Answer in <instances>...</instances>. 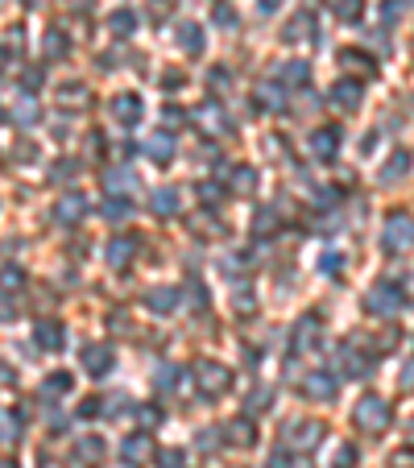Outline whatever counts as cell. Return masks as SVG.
<instances>
[{
	"label": "cell",
	"mask_w": 414,
	"mask_h": 468,
	"mask_svg": "<svg viewBox=\"0 0 414 468\" xmlns=\"http://www.w3.org/2000/svg\"><path fill=\"white\" fill-rule=\"evenodd\" d=\"M352 423H357L361 431H369V436H382V431L394 423V406H390L382 394H365V398L352 406Z\"/></svg>",
	"instance_id": "6da1fadb"
},
{
	"label": "cell",
	"mask_w": 414,
	"mask_h": 468,
	"mask_svg": "<svg viewBox=\"0 0 414 468\" xmlns=\"http://www.w3.org/2000/svg\"><path fill=\"white\" fill-rule=\"evenodd\" d=\"M195 390L203 398H220L232 390V369L220 361H195Z\"/></svg>",
	"instance_id": "7a4b0ae2"
},
{
	"label": "cell",
	"mask_w": 414,
	"mask_h": 468,
	"mask_svg": "<svg viewBox=\"0 0 414 468\" xmlns=\"http://www.w3.org/2000/svg\"><path fill=\"white\" fill-rule=\"evenodd\" d=\"M414 245V220L406 212H390L382 224V249L386 253H406Z\"/></svg>",
	"instance_id": "3957f363"
},
{
	"label": "cell",
	"mask_w": 414,
	"mask_h": 468,
	"mask_svg": "<svg viewBox=\"0 0 414 468\" xmlns=\"http://www.w3.org/2000/svg\"><path fill=\"white\" fill-rule=\"evenodd\" d=\"M406 307V294L394 286V282H377L373 290H369V299H365V311L369 315H398Z\"/></svg>",
	"instance_id": "277c9868"
},
{
	"label": "cell",
	"mask_w": 414,
	"mask_h": 468,
	"mask_svg": "<svg viewBox=\"0 0 414 468\" xmlns=\"http://www.w3.org/2000/svg\"><path fill=\"white\" fill-rule=\"evenodd\" d=\"M319 440H323V427L319 423H290V431L282 436V444L290 452H315Z\"/></svg>",
	"instance_id": "5b68a950"
},
{
	"label": "cell",
	"mask_w": 414,
	"mask_h": 468,
	"mask_svg": "<svg viewBox=\"0 0 414 468\" xmlns=\"http://www.w3.org/2000/svg\"><path fill=\"white\" fill-rule=\"evenodd\" d=\"M50 216H54V224L75 228V224H83V216H87V199L70 191V195H62V199L54 203V212H50Z\"/></svg>",
	"instance_id": "8992f818"
},
{
	"label": "cell",
	"mask_w": 414,
	"mask_h": 468,
	"mask_svg": "<svg viewBox=\"0 0 414 468\" xmlns=\"http://www.w3.org/2000/svg\"><path fill=\"white\" fill-rule=\"evenodd\" d=\"M336 373H340V377H365V373H369L365 353H361L357 344H340V348H336Z\"/></svg>",
	"instance_id": "52a82bcc"
},
{
	"label": "cell",
	"mask_w": 414,
	"mask_h": 468,
	"mask_svg": "<svg viewBox=\"0 0 414 468\" xmlns=\"http://www.w3.org/2000/svg\"><path fill=\"white\" fill-rule=\"evenodd\" d=\"M340 137H344V133H340L336 124H323V129H315V133H311V141H307V145H311V153H315L319 162H332V158H336V149H340Z\"/></svg>",
	"instance_id": "ba28073f"
},
{
	"label": "cell",
	"mask_w": 414,
	"mask_h": 468,
	"mask_svg": "<svg viewBox=\"0 0 414 468\" xmlns=\"http://www.w3.org/2000/svg\"><path fill=\"white\" fill-rule=\"evenodd\" d=\"M133 257H137V236L116 232V236L108 241V265H112V270H129Z\"/></svg>",
	"instance_id": "9c48e42d"
},
{
	"label": "cell",
	"mask_w": 414,
	"mask_h": 468,
	"mask_svg": "<svg viewBox=\"0 0 414 468\" xmlns=\"http://www.w3.org/2000/svg\"><path fill=\"white\" fill-rule=\"evenodd\" d=\"M79 361H83V369H87L91 377H104V373L112 369V348H108V344H83V348H79Z\"/></svg>",
	"instance_id": "30bf717a"
},
{
	"label": "cell",
	"mask_w": 414,
	"mask_h": 468,
	"mask_svg": "<svg viewBox=\"0 0 414 468\" xmlns=\"http://www.w3.org/2000/svg\"><path fill=\"white\" fill-rule=\"evenodd\" d=\"M303 394H307V398H315V402H332V398H336V373H328V369L307 373Z\"/></svg>",
	"instance_id": "8fae6325"
},
{
	"label": "cell",
	"mask_w": 414,
	"mask_h": 468,
	"mask_svg": "<svg viewBox=\"0 0 414 468\" xmlns=\"http://www.w3.org/2000/svg\"><path fill=\"white\" fill-rule=\"evenodd\" d=\"M108 112H112L116 124H137V120H141V100H137L133 91H120V95H112Z\"/></svg>",
	"instance_id": "7c38bea8"
},
{
	"label": "cell",
	"mask_w": 414,
	"mask_h": 468,
	"mask_svg": "<svg viewBox=\"0 0 414 468\" xmlns=\"http://www.w3.org/2000/svg\"><path fill=\"white\" fill-rule=\"evenodd\" d=\"M104 456H108V444H104L100 436H83V440L75 444V460H79L83 468L104 465Z\"/></svg>",
	"instance_id": "4fadbf2b"
},
{
	"label": "cell",
	"mask_w": 414,
	"mask_h": 468,
	"mask_svg": "<svg viewBox=\"0 0 414 468\" xmlns=\"http://www.w3.org/2000/svg\"><path fill=\"white\" fill-rule=\"evenodd\" d=\"M178 294H182V290H174V286H153V290H145V307H149L153 315H174Z\"/></svg>",
	"instance_id": "5bb4252c"
},
{
	"label": "cell",
	"mask_w": 414,
	"mask_h": 468,
	"mask_svg": "<svg viewBox=\"0 0 414 468\" xmlns=\"http://www.w3.org/2000/svg\"><path fill=\"white\" fill-rule=\"evenodd\" d=\"M224 436H228L232 448H253V444H257V423H253L249 415H241V419H232V423L224 427Z\"/></svg>",
	"instance_id": "9a60e30c"
},
{
	"label": "cell",
	"mask_w": 414,
	"mask_h": 468,
	"mask_svg": "<svg viewBox=\"0 0 414 468\" xmlns=\"http://www.w3.org/2000/svg\"><path fill=\"white\" fill-rule=\"evenodd\" d=\"M195 120H199V129H203V133H211V137H216V133H228V116H224V112H220V104H211V100L195 108Z\"/></svg>",
	"instance_id": "2e32d148"
},
{
	"label": "cell",
	"mask_w": 414,
	"mask_h": 468,
	"mask_svg": "<svg viewBox=\"0 0 414 468\" xmlns=\"http://www.w3.org/2000/svg\"><path fill=\"white\" fill-rule=\"evenodd\" d=\"M332 104L344 108V112H357V108H361V83H357V79H340V83L332 87Z\"/></svg>",
	"instance_id": "e0dca14e"
},
{
	"label": "cell",
	"mask_w": 414,
	"mask_h": 468,
	"mask_svg": "<svg viewBox=\"0 0 414 468\" xmlns=\"http://www.w3.org/2000/svg\"><path fill=\"white\" fill-rule=\"evenodd\" d=\"M145 153H149V162H170V158H174V133H170V129H158V133H149V141H145Z\"/></svg>",
	"instance_id": "ac0fdd59"
},
{
	"label": "cell",
	"mask_w": 414,
	"mask_h": 468,
	"mask_svg": "<svg viewBox=\"0 0 414 468\" xmlns=\"http://www.w3.org/2000/svg\"><path fill=\"white\" fill-rule=\"evenodd\" d=\"M228 187H232V195L249 199V195L257 191V170H253V166H232V170H228Z\"/></svg>",
	"instance_id": "d6986e66"
},
{
	"label": "cell",
	"mask_w": 414,
	"mask_h": 468,
	"mask_svg": "<svg viewBox=\"0 0 414 468\" xmlns=\"http://www.w3.org/2000/svg\"><path fill=\"white\" fill-rule=\"evenodd\" d=\"M33 340H37V348H46V353H58V348H62V324H54V319H37V328H33Z\"/></svg>",
	"instance_id": "ffe728a7"
},
{
	"label": "cell",
	"mask_w": 414,
	"mask_h": 468,
	"mask_svg": "<svg viewBox=\"0 0 414 468\" xmlns=\"http://www.w3.org/2000/svg\"><path fill=\"white\" fill-rule=\"evenodd\" d=\"M104 187H108L112 195H129V191L137 187V174H133L129 166H112V170H104Z\"/></svg>",
	"instance_id": "44dd1931"
},
{
	"label": "cell",
	"mask_w": 414,
	"mask_h": 468,
	"mask_svg": "<svg viewBox=\"0 0 414 468\" xmlns=\"http://www.w3.org/2000/svg\"><path fill=\"white\" fill-rule=\"evenodd\" d=\"M178 207H182V203H178V191H174V187H158V191L149 195V212H153V216H162V220H166V216H174Z\"/></svg>",
	"instance_id": "7402d4cb"
},
{
	"label": "cell",
	"mask_w": 414,
	"mask_h": 468,
	"mask_svg": "<svg viewBox=\"0 0 414 468\" xmlns=\"http://www.w3.org/2000/svg\"><path fill=\"white\" fill-rule=\"evenodd\" d=\"M41 116V108H37V100L33 95H17V104H12V112H8V120L17 124V129H25V124H33Z\"/></svg>",
	"instance_id": "603a6c76"
},
{
	"label": "cell",
	"mask_w": 414,
	"mask_h": 468,
	"mask_svg": "<svg viewBox=\"0 0 414 468\" xmlns=\"http://www.w3.org/2000/svg\"><path fill=\"white\" fill-rule=\"evenodd\" d=\"M120 452H124V460H129V465H145L153 448H149V436H145V431H137V436H129V440L120 444Z\"/></svg>",
	"instance_id": "cb8c5ba5"
},
{
	"label": "cell",
	"mask_w": 414,
	"mask_h": 468,
	"mask_svg": "<svg viewBox=\"0 0 414 468\" xmlns=\"http://www.w3.org/2000/svg\"><path fill=\"white\" fill-rule=\"evenodd\" d=\"M286 41H303V37H315V21H311V12H299L290 25H286V33H282Z\"/></svg>",
	"instance_id": "d4e9b609"
},
{
	"label": "cell",
	"mask_w": 414,
	"mask_h": 468,
	"mask_svg": "<svg viewBox=\"0 0 414 468\" xmlns=\"http://www.w3.org/2000/svg\"><path fill=\"white\" fill-rule=\"evenodd\" d=\"M66 50H70V41H66L62 29H50V33L41 37V54H46V58H66Z\"/></svg>",
	"instance_id": "484cf974"
},
{
	"label": "cell",
	"mask_w": 414,
	"mask_h": 468,
	"mask_svg": "<svg viewBox=\"0 0 414 468\" xmlns=\"http://www.w3.org/2000/svg\"><path fill=\"white\" fill-rule=\"evenodd\" d=\"M278 79H282V87H303V83L311 79V66H307V62H286V66L278 71Z\"/></svg>",
	"instance_id": "4316f807"
},
{
	"label": "cell",
	"mask_w": 414,
	"mask_h": 468,
	"mask_svg": "<svg viewBox=\"0 0 414 468\" xmlns=\"http://www.w3.org/2000/svg\"><path fill=\"white\" fill-rule=\"evenodd\" d=\"M315 340H319V319H315V315H307V319L294 328V348L303 353V348H311Z\"/></svg>",
	"instance_id": "83f0119b"
},
{
	"label": "cell",
	"mask_w": 414,
	"mask_h": 468,
	"mask_svg": "<svg viewBox=\"0 0 414 468\" xmlns=\"http://www.w3.org/2000/svg\"><path fill=\"white\" fill-rule=\"evenodd\" d=\"M178 46H182L191 58L203 54V29H199V25H182V29H178Z\"/></svg>",
	"instance_id": "f1b7e54d"
},
{
	"label": "cell",
	"mask_w": 414,
	"mask_h": 468,
	"mask_svg": "<svg viewBox=\"0 0 414 468\" xmlns=\"http://www.w3.org/2000/svg\"><path fill=\"white\" fill-rule=\"evenodd\" d=\"M406 170H411V153H406V149H398V153L386 162V170H382V182H398Z\"/></svg>",
	"instance_id": "f546056e"
},
{
	"label": "cell",
	"mask_w": 414,
	"mask_h": 468,
	"mask_svg": "<svg viewBox=\"0 0 414 468\" xmlns=\"http://www.w3.org/2000/svg\"><path fill=\"white\" fill-rule=\"evenodd\" d=\"M108 29H112V33H116V37H129V33H133V29H137V17H133V12H129V8H116V12H112V17H108Z\"/></svg>",
	"instance_id": "4dcf8cb0"
},
{
	"label": "cell",
	"mask_w": 414,
	"mask_h": 468,
	"mask_svg": "<svg viewBox=\"0 0 414 468\" xmlns=\"http://www.w3.org/2000/svg\"><path fill=\"white\" fill-rule=\"evenodd\" d=\"M54 95L62 100V108H79V104H87V87H83V83H62Z\"/></svg>",
	"instance_id": "1f68e13d"
},
{
	"label": "cell",
	"mask_w": 414,
	"mask_h": 468,
	"mask_svg": "<svg viewBox=\"0 0 414 468\" xmlns=\"http://www.w3.org/2000/svg\"><path fill=\"white\" fill-rule=\"evenodd\" d=\"M70 386H75V382H70V373H54V377H46V382H41V394L54 402V398L70 394Z\"/></svg>",
	"instance_id": "d6a6232c"
},
{
	"label": "cell",
	"mask_w": 414,
	"mask_h": 468,
	"mask_svg": "<svg viewBox=\"0 0 414 468\" xmlns=\"http://www.w3.org/2000/svg\"><path fill=\"white\" fill-rule=\"evenodd\" d=\"M253 232H257V236H274V232H278V212H274V207H261V212L253 216Z\"/></svg>",
	"instance_id": "836d02e7"
},
{
	"label": "cell",
	"mask_w": 414,
	"mask_h": 468,
	"mask_svg": "<svg viewBox=\"0 0 414 468\" xmlns=\"http://www.w3.org/2000/svg\"><path fill=\"white\" fill-rule=\"evenodd\" d=\"M340 62H344V66H352V71H361V75H373V58H369L365 50H344V54H340Z\"/></svg>",
	"instance_id": "e575fe53"
},
{
	"label": "cell",
	"mask_w": 414,
	"mask_h": 468,
	"mask_svg": "<svg viewBox=\"0 0 414 468\" xmlns=\"http://www.w3.org/2000/svg\"><path fill=\"white\" fill-rule=\"evenodd\" d=\"M199 452H216V448H224L228 444V436H224V427H207V431H199Z\"/></svg>",
	"instance_id": "d590c367"
},
{
	"label": "cell",
	"mask_w": 414,
	"mask_h": 468,
	"mask_svg": "<svg viewBox=\"0 0 414 468\" xmlns=\"http://www.w3.org/2000/svg\"><path fill=\"white\" fill-rule=\"evenodd\" d=\"M274 406V394L270 390H253V398H245V415L253 411V415H261V411H270Z\"/></svg>",
	"instance_id": "8d00e7d4"
},
{
	"label": "cell",
	"mask_w": 414,
	"mask_h": 468,
	"mask_svg": "<svg viewBox=\"0 0 414 468\" xmlns=\"http://www.w3.org/2000/svg\"><path fill=\"white\" fill-rule=\"evenodd\" d=\"M211 17H216V25H224V29H232V25H236V8H232V4H216V8H211Z\"/></svg>",
	"instance_id": "74e56055"
},
{
	"label": "cell",
	"mask_w": 414,
	"mask_h": 468,
	"mask_svg": "<svg viewBox=\"0 0 414 468\" xmlns=\"http://www.w3.org/2000/svg\"><path fill=\"white\" fill-rule=\"evenodd\" d=\"M104 216H108V220H124V216H129V203H124V195L108 199V203H104Z\"/></svg>",
	"instance_id": "f35d334b"
},
{
	"label": "cell",
	"mask_w": 414,
	"mask_h": 468,
	"mask_svg": "<svg viewBox=\"0 0 414 468\" xmlns=\"http://www.w3.org/2000/svg\"><path fill=\"white\" fill-rule=\"evenodd\" d=\"M17 440H21V419H17V415H12V411H8V415H4V444H8V448H12V444H17Z\"/></svg>",
	"instance_id": "ab89813d"
},
{
	"label": "cell",
	"mask_w": 414,
	"mask_h": 468,
	"mask_svg": "<svg viewBox=\"0 0 414 468\" xmlns=\"http://www.w3.org/2000/svg\"><path fill=\"white\" fill-rule=\"evenodd\" d=\"M390 468H414V448H398V452H390Z\"/></svg>",
	"instance_id": "60d3db41"
},
{
	"label": "cell",
	"mask_w": 414,
	"mask_h": 468,
	"mask_svg": "<svg viewBox=\"0 0 414 468\" xmlns=\"http://www.w3.org/2000/svg\"><path fill=\"white\" fill-rule=\"evenodd\" d=\"M336 17H340V21H357V17H361V0H340V4H336Z\"/></svg>",
	"instance_id": "b9f144b4"
},
{
	"label": "cell",
	"mask_w": 414,
	"mask_h": 468,
	"mask_svg": "<svg viewBox=\"0 0 414 468\" xmlns=\"http://www.w3.org/2000/svg\"><path fill=\"white\" fill-rule=\"evenodd\" d=\"M261 100H265V108H282L286 104V87L278 91V87H261Z\"/></svg>",
	"instance_id": "7bdbcfd3"
},
{
	"label": "cell",
	"mask_w": 414,
	"mask_h": 468,
	"mask_svg": "<svg viewBox=\"0 0 414 468\" xmlns=\"http://www.w3.org/2000/svg\"><path fill=\"white\" fill-rule=\"evenodd\" d=\"M174 377H178V369H174V365H162V369H158V377H153V386H158V390H170V386H174Z\"/></svg>",
	"instance_id": "ee69618b"
},
{
	"label": "cell",
	"mask_w": 414,
	"mask_h": 468,
	"mask_svg": "<svg viewBox=\"0 0 414 468\" xmlns=\"http://www.w3.org/2000/svg\"><path fill=\"white\" fill-rule=\"evenodd\" d=\"M124 411H129L124 394H108V402H104V415H112V419H116V415H124Z\"/></svg>",
	"instance_id": "f6af8a7d"
},
{
	"label": "cell",
	"mask_w": 414,
	"mask_h": 468,
	"mask_svg": "<svg viewBox=\"0 0 414 468\" xmlns=\"http://www.w3.org/2000/svg\"><path fill=\"white\" fill-rule=\"evenodd\" d=\"M158 460H162V468H187V456H182L178 448H166Z\"/></svg>",
	"instance_id": "bcb514c9"
},
{
	"label": "cell",
	"mask_w": 414,
	"mask_h": 468,
	"mask_svg": "<svg viewBox=\"0 0 414 468\" xmlns=\"http://www.w3.org/2000/svg\"><path fill=\"white\" fill-rule=\"evenodd\" d=\"M75 174H79V162H58V170H54L50 178H54V182H66V178H75Z\"/></svg>",
	"instance_id": "7dc6e473"
},
{
	"label": "cell",
	"mask_w": 414,
	"mask_h": 468,
	"mask_svg": "<svg viewBox=\"0 0 414 468\" xmlns=\"http://www.w3.org/2000/svg\"><path fill=\"white\" fill-rule=\"evenodd\" d=\"M21 282H25V274L17 265H4V294H12V286H21Z\"/></svg>",
	"instance_id": "c3c4849f"
},
{
	"label": "cell",
	"mask_w": 414,
	"mask_h": 468,
	"mask_svg": "<svg viewBox=\"0 0 414 468\" xmlns=\"http://www.w3.org/2000/svg\"><path fill=\"white\" fill-rule=\"evenodd\" d=\"M336 468H357V448H348V444H344V448L336 452Z\"/></svg>",
	"instance_id": "681fc988"
},
{
	"label": "cell",
	"mask_w": 414,
	"mask_h": 468,
	"mask_svg": "<svg viewBox=\"0 0 414 468\" xmlns=\"http://www.w3.org/2000/svg\"><path fill=\"white\" fill-rule=\"evenodd\" d=\"M199 199H203V207H211V203H220V187H211V182H203V187H199Z\"/></svg>",
	"instance_id": "f907efd6"
},
{
	"label": "cell",
	"mask_w": 414,
	"mask_h": 468,
	"mask_svg": "<svg viewBox=\"0 0 414 468\" xmlns=\"http://www.w3.org/2000/svg\"><path fill=\"white\" fill-rule=\"evenodd\" d=\"M137 415H141V423H145V427H158V423H162V411H158V406H141Z\"/></svg>",
	"instance_id": "816d5d0a"
},
{
	"label": "cell",
	"mask_w": 414,
	"mask_h": 468,
	"mask_svg": "<svg viewBox=\"0 0 414 468\" xmlns=\"http://www.w3.org/2000/svg\"><path fill=\"white\" fill-rule=\"evenodd\" d=\"M270 468H290V448H286V444L270 456Z\"/></svg>",
	"instance_id": "f5cc1de1"
},
{
	"label": "cell",
	"mask_w": 414,
	"mask_h": 468,
	"mask_svg": "<svg viewBox=\"0 0 414 468\" xmlns=\"http://www.w3.org/2000/svg\"><path fill=\"white\" fill-rule=\"evenodd\" d=\"M394 344H398V332H394V328H386V336H377V353H390Z\"/></svg>",
	"instance_id": "db71d44e"
},
{
	"label": "cell",
	"mask_w": 414,
	"mask_h": 468,
	"mask_svg": "<svg viewBox=\"0 0 414 468\" xmlns=\"http://www.w3.org/2000/svg\"><path fill=\"white\" fill-rule=\"evenodd\" d=\"M203 303H207V290L199 282H191V307H203Z\"/></svg>",
	"instance_id": "11a10c76"
},
{
	"label": "cell",
	"mask_w": 414,
	"mask_h": 468,
	"mask_svg": "<svg viewBox=\"0 0 414 468\" xmlns=\"http://www.w3.org/2000/svg\"><path fill=\"white\" fill-rule=\"evenodd\" d=\"M319 270H323V274H336V270H340V257H336V253H328V257L319 261Z\"/></svg>",
	"instance_id": "9f6ffc18"
},
{
	"label": "cell",
	"mask_w": 414,
	"mask_h": 468,
	"mask_svg": "<svg viewBox=\"0 0 414 468\" xmlns=\"http://www.w3.org/2000/svg\"><path fill=\"white\" fill-rule=\"evenodd\" d=\"M21 83H25V87H37V83H41V71H37V66H33V71H25V75H21Z\"/></svg>",
	"instance_id": "6f0895ef"
},
{
	"label": "cell",
	"mask_w": 414,
	"mask_h": 468,
	"mask_svg": "<svg viewBox=\"0 0 414 468\" xmlns=\"http://www.w3.org/2000/svg\"><path fill=\"white\" fill-rule=\"evenodd\" d=\"M236 311H253V290H249V294H245V290L236 294Z\"/></svg>",
	"instance_id": "680465c9"
},
{
	"label": "cell",
	"mask_w": 414,
	"mask_h": 468,
	"mask_svg": "<svg viewBox=\"0 0 414 468\" xmlns=\"http://www.w3.org/2000/svg\"><path fill=\"white\" fill-rule=\"evenodd\" d=\"M402 390H414V361L402 369Z\"/></svg>",
	"instance_id": "91938a15"
},
{
	"label": "cell",
	"mask_w": 414,
	"mask_h": 468,
	"mask_svg": "<svg viewBox=\"0 0 414 468\" xmlns=\"http://www.w3.org/2000/svg\"><path fill=\"white\" fill-rule=\"evenodd\" d=\"M211 87H228V71H211Z\"/></svg>",
	"instance_id": "94428289"
},
{
	"label": "cell",
	"mask_w": 414,
	"mask_h": 468,
	"mask_svg": "<svg viewBox=\"0 0 414 468\" xmlns=\"http://www.w3.org/2000/svg\"><path fill=\"white\" fill-rule=\"evenodd\" d=\"M261 8H265V12H274V8H278V0H261Z\"/></svg>",
	"instance_id": "6125c7cd"
},
{
	"label": "cell",
	"mask_w": 414,
	"mask_h": 468,
	"mask_svg": "<svg viewBox=\"0 0 414 468\" xmlns=\"http://www.w3.org/2000/svg\"><path fill=\"white\" fill-rule=\"evenodd\" d=\"M4 468H17V460H4Z\"/></svg>",
	"instance_id": "be15d7a7"
}]
</instances>
